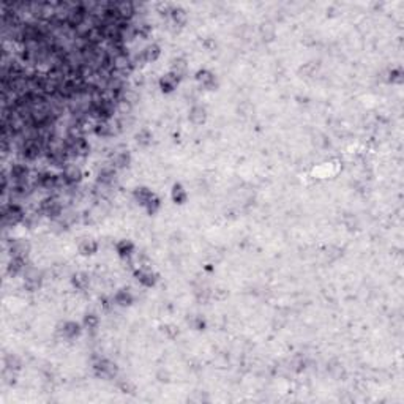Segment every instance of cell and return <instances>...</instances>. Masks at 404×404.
Instances as JSON below:
<instances>
[{
	"mask_svg": "<svg viewBox=\"0 0 404 404\" xmlns=\"http://www.w3.org/2000/svg\"><path fill=\"white\" fill-rule=\"evenodd\" d=\"M196 82L199 84L201 88H205V90H213L217 88V76H215L210 69L202 68L196 73Z\"/></svg>",
	"mask_w": 404,
	"mask_h": 404,
	"instance_id": "obj_4",
	"label": "cell"
},
{
	"mask_svg": "<svg viewBox=\"0 0 404 404\" xmlns=\"http://www.w3.org/2000/svg\"><path fill=\"white\" fill-rule=\"evenodd\" d=\"M229 297V289L226 286H217L215 289H212V299H215L217 302H224Z\"/></svg>",
	"mask_w": 404,
	"mask_h": 404,
	"instance_id": "obj_27",
	"label": "cell"
},
{
	"mask_svg": "<svg viewBox=\"0 0 404 404\" xmlns=\"http://www.w3.org/2000/svg\"><path fill=\"white\" fill-rule=\"evenodd\" d=\"M170 71L179 76L180 79L183 78V76H186L188 62H186L185 57H175V59H172V62H170Z\"/></svg>",
	"mask_w": 404,
	"mask_h": 404,
	"instance_id": "obj_18",
	"label": "cell"
},
{
	"mask_svg": "<svg viewBox=\"0 0 404 404\" xmlns=\"http://www.w3.org/2000/svg\"><path fill=\"white\" fill-rule=\"evenodd\" d=\"M179 82H180L179 76L170 71V73H168V74H164L163 78H161L160 81H158V85H160V88H161L163 93H170V92L175 90V87L179 85Z\"/></svg>",
	"mask_w": 404,
	"mask_h": 404,
	"instance_id": "obj_8",
	"label": "cell"
},
{
	"mask_svg": "<svg viewBox=\"0 0 404 404\" xmlns=\"http://www.w3.org/2000/svg\"><path fill=\"white\" fill-rule=\"evenodd\" d=\"M100 243L93 238H84L79 243V252L82 256H92L95 252H98Z\"/></svg>",
	"mask_w": 404,
	"mask_h": 404,
	"instance_id": "obj_20",
	"label": "cell"
},
{
	"mask_svg": "<svg viewBox=\"0 0 404 404\" xmlns=\"http://www.w3.org/2000/svg\"><path fill=\"white\" fill-rule=\"evenodd\" d=\"M259 35H261L264 43H271L276 38V27L273 21H265L259 27Z\"/></svg>",
	"mask_w": 404,
	"mask_h": 404,
	"instance_id": "obj_11",
	"label": "cell"
},
{
	"mask_svg": "<svg viewBox=\"0 0 404 404\" xmlns=\"http://www.w3.org/2000/svg\"><path fill=\"white\" fill-rule=\"evenodd\" d=\"M170 198H172V201L175 202V204H185L186 199H188V194L185 191V188H183L180 183H175V185L172 186V193H170Z\"/></svg>",
	"mask_w": 404,
	"mask_h": 404,
	"instance_id": "obj_21",
	"label": "cell"
},
{
	"mask_svg": "<svg viewBox=\"0 0 404 404\" xmlns=\"http://www.w3.org/2000/svg\"><path fill=\"white\" fill-rule=\"evenodd\" d=\"M161 332H163V335H164V337H166L168 339H177V338H179V335H180L179 327L174 325V324H166V325H163V327H161Z\"/></svg>",
	"mask_w": 404,
	"mask_h": 404,
	"instance_id": "obj_26",
	"label": "cell"
},
{
	"mask_svg": "<svg viewBox=\"0 0 404 404\" xmlns=\"http://www.w3.org/2000/svg\"><path fill=\"white\" fill-rule=\"evenodd\" d=\"M25 269H27L25 257H22V256H11V261L8 264V273L11 276H16L19 273H24Z\"/></svg>",
	"mask_w": 404,
	"mask_h": 404,
	"instance_id": "obj_13",
	"label": "cell"
},
{
	"mask_svg": "<svg viewBox=\"0 0 404 404\" xmlns=\"http://www.w3.org/2000/svg\"><path fill=\"white\" fill-rule=\"evenodd\" d=\"M114 302H116V305L118 306H131L133 302H135V297H133L131 290L130 289H120L116 292V295L112 297Z\"/></svg>",
	"mask_w": 404,
	"mask_h": 404,
	"instance_id": "obj_14",
	"label": "cell"
},
{
	"mask_svg": "<svg viewBox=\"0 0 404 404\" xmlns=\"http://www.w3.org/2000/svg\"><path fill=\"white\" fill-rule=\"evenodd\" d=\"M22 366V360L19 358L15 354H8V355L5 357V368L13 370V371H19Z\"/></svg>",
	"mask_w": 404,
	"mask_h": 404,
	"instance_id": "obj_25",
	"label": "cell"
},
{
	"mask_svg": "<svg viewBox=\"0 0 404 404\" xmlns=\"http://www.w3.org/2000/svg\"><path fill=\"white\" fill-rule=\"evenodd\" d=\"M90 275L87 273V271H76L71 278V286L76 290H81V292H84V290L88 289L90 286Z\"/></svg>",
	"mask_w": 404,
	"mask_h": 404,
	"instance_id": "obj_10",
	"label": "cell"
},
{
	"mask_svg": "<svg viewBox=\"0 0 404 404\" xmlns=\"http://www.w3.org/2000/svg\"><path fill=\"white\" fill-rule=\"evenodd\" d=\"M84 327L88 332H95L100 327V318L95 313H87L84 316Z\"/></svg>",
	"mask_w": 404,
	"mask_h": 404,
	"instance_id": "obj_24",
	"label": "cell"
},
{
	"mask_svg": "<svg viewBox=\"0 0 404 404\" xmlns=\"http://www.w3.org/2000/svg\"><path fill=\"white\" fill-rule=\"evenodd\" d=\"M153 141V135H152V131L147 128H141L136 133V142L137 145H141V147H149Z\"/></svg>",
	"mask_w": 404,
	"mask_h": 404,
	"instance_id": "obj_22",
	"label": "cell"
},
{
	"mask_svg": "<svg viewBox=\"0 0 404 404\" xmlns=\"http://www.w3.org/2000/svg\"><path fill=\"white\" fill-rule=\"evenodd\" d=\"M10 175L16 183H27L29 169H27V166H24L21 163H15L10 169Z\"/></svg>",
	"mask_w": 404,
	"mask_h": 404,
	"instance_id": "obj_12",
	"label": "cell"
},
{
	"mask_svg": "<svg viewBox=\"0 0 404 404\" xmlns=\"http://www.w3.org/2000/svg\"><path fill=\"white\" fill-rule=\"evenodd\" d=\"M153 193H152V189H149L147 186H137L135 191H133V199H135V202H137L139 205H144L153 198Z\"/></svg>",
	"mask_w": 404,
	"mask_h": 404,
	"instance_id": "obj_16",
	"label": "cell"
},
{
	"mask_svg": "<svg viewBox=\"0 0 404 404\" xmlns=\"http://www.w3.org/2000/svg\"><path fill=\"white\" fill-rule=\"evenodd\" d=\"M188 118L194 126L204 125L207 122V109L201 104H193L191 109L188 111Z\"/></svg>",
	"mask_w": 404,
	"mask_h": 404,
	"instance_id": "obj_5",
	"label": "cell"
},
{
	"mask_svg": "<svg viewBox=\"0 0 404 404\" xmlns=\"http://www.w3.org/2000/svg\"><path fill=\"white\" fill-rule=\"evenodd\" d=\"M111 163L112 166L116 168L117 170H125L130 168L131 164V155L128 150H120L117 153H114L111 158Z\"/></svg>",
	"mask_w": 404,
	"mask_h": 404,
	"instance_id": "obj_7",
	"label": "cell"
},
{
	"mask_svg": "<svg viewBox=\"0 0 404 404\" xmlns=\"http://www.w3.org/2000/svg\"><path fill=\"white\" fill-rule=\"evenodd\" d=\"M62 177L65 179V182L68 183V185H76V183L81 182L82 172H81V169L76 166V164H65Z\"/></svg>",
	"mask_w": 404,
	"mask_h": 404,
	"instance_id": "obj_9",
	"label": "cell"
},
{
	"mask_svg": "<svg viewBox=\"0 0 404 404\" xmlns=\"http://www.w3.org/2000/svg\"><path fill=\"white\" fill-rule=\"evenodd\" d=\"M160 208H161V199L158 198V196H153L147 204H145V210H147L149 215H155L160 212Z\"/></svg>",
	"mask_w": 404,
	"mask_h": 404,
	"instance_id": "obj_28",
	"label": "cell"
},
{
	"mask_svg": "<svg viewBox=\"0 0 404 404\" xmlns=\"http://www.w3.org/2000/svg\"><path fill=\"white\" fill-rule=\"evenodd\" d=\"M387 82H388V84H393V85H401L403 82H404L403 69L400 67L388 69V71H387Z\"/></svg>",
	"mask_w": 404,
	"mask_h": 404,
	"instance_id": "obj_23",
	"label": "cell"
},
{
	"mask_svg": "<svg viewBox=\"0 0 404 404\" xmlns=\"http://www.w3.org/2000/svg\"><path fill=\"white\" fill-rule=\"evenodd\" d=\"M170 19H172L174 25L182 29L188 22V13L183 8H180V6H172V10H170Z\"/></svg>",
	"mask_w": 404,
	"mask_h": 404,
	"instance_id": "obj_17",
	"label": "cell"
},
{
	"mask_svg": "<svg viewBox=\"0 0 404 404\" xmlns=\"http://www.w3.org/2000/svg\"><path fill=\"white\" fill-rule=\"evenodd\" d=\"M25 213L22 210L21 205L17 204H10V205H3L2 208V219H3V226L10 224V226H16L21 221H24Z\"/></svg>",
	"mask_w": 404,
	"mask_h": 404,
	"instance_id": "obj_2",
	"label": "cell"
},
{
	"mask_svg": "<svg viewBox=\"0 0 404 404\" xmlns=\"http://www.w3.org/2000/svg\"><path fill=\"white\" fill-rule=\"evenodd\" d=\"M116 251L122 259L131 257L133 252H135V243H133L131 240H128V238L118 240V242L116 243Z\"/></svg>",
	"mask_w": 404,
	"mask_h": 404,
	"instance_id": "obj_15",
	"label": "cell"
},
{
	"mask_svg": "<svg viewBox=\"0 0 404 404\" xmlns=\"http://www.w3.org/2000/svg\"><path fill=\"white\" fill-rule=\"evenodd\" d=\"M55 335L62 339H74L81 335V327L78 322L74 320H68V322H60L55 328Z\"/></svg>",
	"mask_w": 404,
	"mask_h": 404,
	"instance_id": "obj_3",
	"label": "cell"
},
{
	"mask_svg": "<svg viewBox=\"0 0 404 404\" xmlns=\"http://www.w3.org/2000/svg\"><path fill=\"white\" fill-rule=\"evenodd\" d=\"M135 276H136V280L141 283L144 287H153L155 284H156V281H158V276L152 270H149V269H141V267H139V270H135Z\"/></svg>",
	"mask_w": 404,
	"mask_h": 404,
	"instance_id": "obj_6",
	"label": "cell"
},
{
	"mask_svg": "<svg viewBox=\"0 0 404 404\" xmlns=\"http://www.w3.org/2000/svg\"><path fill=\"white\" fill-rule=\"evenodd\" d=\"M156 379L160 382H169L170 381V371L166 368H160L156 371Z\"/></svg>",
	"mask_w": 404,
	"mask_h": 404,
	"instance_id": "obj_29",
	"label": "cell"
},
{
	"mask_svg": "<svg viewBox=\"0 0 404 404\" xmlns=\"http://www.w3.org/2000/svg\"><path fill=\"white\" fill-rule=\"evenodd\" d=\"M141 54L144 57V60L145 63H153L156 62L158 59H160V55H161V48L158 46V44H149L147 48H144L141 50Z\"/></svg>",
	"mask_w": 404,
	"mask_h": 404,
	"instance_id": "obj_19",
	"label": "cell"
},
{
	"mask_svg": "<svg viewBox=\"0 0 404 404\" xmlns=\"http://www.w3.org/2000/svg\"><path fill=\"white\" fill-rule=\"evenodd\" d=\"M93 372L98 379H114L118 374V366L109 358L100 357L93 360Z\"/></svg>",
	"mask_w": 404,
	"mask_h": 404,
	"instance_id": "obj_1",
	"label": "cell"
}]
</instances>
